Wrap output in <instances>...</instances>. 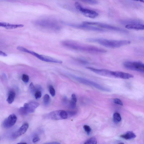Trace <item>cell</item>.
<instances>
[{
	"label": "cell",
	"instance_id": "1",
	"mask_svg": "<svg viewBox=\"0 0 144 144\" xmlns=\"http://www.w3.org/2000/svg\"><path fill=\"white\" fill-rule=\"evenodd\" d=\"M64 47L71 49L92 53H103L107 52L105 49L94 46L79 43L75 41L65 40L61 42Z\"/></svg>",
	"mask_w": 144,
	"mask_h": 144
},
{
	"label": "cell",
	"instance_id": "2",
	"mask_svg": "<svg viewBox=\"0 0 144 144\" xmlns=\"http://www.w3.org/2000/svg\"><path fill=\"white\" fill-rule=\"evenodd\" d=\"M35 25L39 28L49 31H59L61 27L57 21L52 18H47L37 20Z\"/></svg>",
	"mask_w": 144,
	"mask_h": 144
},
{
	"label": "cell",
	"instance_id": "3",
	"mask_svg": "<svg viewBox=\"0 0 144 144\" xmlns=\"http://www.w3.org/2000/svg\"><path fill=\"white\" fill-rule=\"evenodd\" d=\"M87 40L89 42L97 43L103 46L111 48H116L128 45L131 42L128 40H116L98 38L88 39Z\"/></svg>",
	"mask_w": 144,
	"mask_h": 144
},
{
	"label": "cell",
	"instance_id": "4",
	"mask_svg": "<svg viewBox=\"0 0 144 144\" xmlns=\"http://www.w3.org/2000/svg\"><path fill=\"white\" fill-rule=\"evenodd\" d=\"M69 76L72 78L82 84L90 86L96 88L98 89L104 91L109 92L111 91L110 89L102 86L95 82L88 80L86 78L77 76L72 74L69 75Z\"/></svg>",
	"mask_w": 144,
	"mask_h": 144
},
{
	"label": "cell",
	"instance_id": "5",
	"mask_svg": "<svg viewBox=\"0 0 144 144\" xmlns=\"http://www.w3.org/2000/svg\"><path fill=\"white\" fill-rule=\"evenodd\" d=\"M83 23L86 25L96 27L102 29H104L123 33L128 32V31L125 29L119 28V27H117L112 26L103 23L98 22H83Z\"/></svg>",
	"mask_w": 144,
	"mask_h": 144
},
{
	"label": "cell",
	"instance_id": "6",
	"mask_svg": "<svg viewBox=\"0 0 144 144\" xmlns=\"http://www.w3.org/2000/svg\"><path fill=\"white\" fill-rule=\"evenodd\" d=\"M75 8L80 11L82 14L87 17L94 18L99 16L98 13L94 10L86 8L83 7L80 3L75 2Z\"/></svg>",
	"mask_w": 144,
	"mask_h": 144
},
{
	"label": "cell",
	"instance_id": "7",
	"mask_svg": "<svg viewBox=\"0 0 144 144\" xmlns=\"http://www.w3.org/2000/svg\"><path fill=\"white\" fill-rule=\"evenodd\" d=\"M62 23L68 26L79 29H84L91 31L103 32L105 31L103 29L94 26L84 24H77L69 23L62 22Z\"/></svg>",
	"mask_w": 144,
	"mask_h": 144
},
{
	"label": "cell",
	"instance_id": "8",
	"mask_svg": "<svg viewBox=\"0 0 144 144\" xmlns=\"http://www.w3.org/2000/svg\"><path fill=\"white\" fill-rule=\"evenodd\" d=\"M123 65L127 69L144 73V63L140 62L126 61Z\"/></svg>",
	"mask_w": 144,
	"mask_h": 144
},
{
	"label": "cell",
	"instance_id": "9",
	"mask_svg": "<svg viewBox=\"0 0 144 144\" xmlns=\"http://www.w3.org/2000/svg\"><path fill=\"white\" fill-rule=\"evenodd\" d=\"M46 116L48 119L57 121L66 119L68 116L67 112L64 110H59L51 112L48 114Z\"/></svg>",
	"mask_w": 144,
	"mask_h": 144
},
{
	"label": "cell",
	"instance_id": "10",
	"mask_svg": "<svg viewBox=\"0 0 144 144\" xmlns=\"http://www.w3.org/2000/svg\"><path fill=\"white\" fill-rule=\"evenodd\" d=\"M17 120L16 116L15 114L10 115L5 119L3 123V126L5 128L11 127L15 124Z\"/></svg>",
	"mask_w": 144,
	"mask_h": 144
},
{
	"label": "cell",
	"instance_id": "11",
	"mask_svg": "<svg viewBox=\"0 0 144 144\" xmlns=\"http://www.w3.org/2000/svg\"><path fill=\"white\" fill-rule=\"evenodd\" d=\"M29 127V125L27 123L23 124L16 131L13 133L11 135V138L15 139L19 138L25 133Z\"/></svg>",
	"mask_w": 144,
	"mask_h": 144
},
{
	"label": "cell",
	"instance_id": "12",
	"mask_svg": "<svg viewBox=\"0 0 144 144\" xmlns=\"http://www.w3.org/2000/svg\"><path fill=\"white\" fill-rule=\"evenodd\" d=\"M40 104L37 102L34 101L30 102L28 103H25L23 107L26 110L28 114L35 112L36 109L38 107Z\"/></svg>",
	"mask_w": 144,
	"mask_h": 144
},
{
	"label": "cell",
	"instance_id": "13",
	"mask_svg": "<svg viewBox=\"0 0 144 144\" xmlns=\"http://www.w3.org/2000/svg\"><path fill=\"white\" fill-rule=\"evenodd\" d=\"M86 68L99 75L106 77H112V71L104 69H97L91 67H87Z\"/></svg>",
	"mask_w": 144,
	"mask_h": 144
},
{
	"label": "cell",
	"instance_id": "14",
	"mask_svg": "<svg viewBox=\"0 0 144 144\" xmlns=\"http://www.w3.org/2000/svg\"><path fill=\"white\" fill-rule=\"evenodd\" d=\"M112 77L123 79H128L134 77L133 75L131 74L120 71H112Z\"/></svg>",
	"mask_w": 144,
	"mask_h": 144
},
{
	"label": "cell",
	"instance_id": "15",
	"mask_svg": "<svg viewBox=\"0 0 144 144\" xmlns=\"http://www.w3.org/2000/svg\"><path fill=\"white\" fill-rule=\"evenodd\" d=\"M36 57L41 60L46 62L59 64H61L62 63V61H61L55 59V58L40 55L39 54L37 55Z\"/></svg>",
	"mask_w": 144,
	"mask_h": 144
},
{
	"label": "cell",
	"instance_id": "16",
	"mask_svg": "<svg viewBox=\"0 0 144 144\" xmlns=\"http://www.w3.org/2000/svg\"><path fill=\"white\" fill-rule=\"evenodd\" d=\"M126 28L130 29L144 30V24L138 21L135 23L129 24L125 26Z\"/></svg>",
	"mask_w": 144,
	"mask_h": 144
},
{
	"label": "cell",
	"instance_id": "17",
	"mask_svg": "<svg viewBox=\"0 0 144 144\" xmlns=\"http://www.w3.org/2000/svg\"><path fill=\"white\" fill-rule=\"evenodd\" d=\"M0 26L6 29H10L21 28L24 27V25L23 24H14L2 22L0 23Z\"/></svg>",
	"mask_w": 144,
	"mask_h": 144
},
{
	"label": "cell",
	"instance_id": "18",
	"mask_svg": "<svg viewBox=\"0 0 144 144\" xmlns=\"http://www.w3.org/2000/svg\"><path fill=\"white\" fill-rule=\"evenodd\" d=\"M136 136L135 134L132 132H127L125 134L121 135L122 138L126 140H130L135 138Z\"/></svg>",
	"mask_w": 144,
	"mask_h": 144
},
{
	"label": "cell",
	"instance_id": "19",
	"mask_svg": "<svg viewBox=\"0 0 144 144\" xmlns=\"http://www.w3.org/2000/svg\"><path fill=\"white\" fill-rule=\"evenodd\" d=\"M15 96V92L13 91H9L8 97L6 101L9 104H11L14 101Z\"/></svg>",
	"mask_w": 144,
	"mask_h": 144
},
{
	"label": "cell",
	"instance_id": "20",
	"mask_svg": "<svg viewBox=\"0 0 144 144\" xmlns=\"http://www.w3.org/2000/svg\"><path fill=\"white\" fill-rule=\"evenodd\" d=\"M113 118L114 122L116 123H118L120 122L122 119L121 115L118 113H114L113 115Z\"/></svg>",
	"mask_w": 144,
	"mask_h": 144
},
{
	"label": "cell",
	"instance_id": "21",
	"mask_svg": "<svg viewBox=\"0 0 144 144\" xmlns=\"http://www.w3.org/2000/svg\"><path fill=\"white\" fill-rule=\"evenodd\" d=\"M97 140L95 138H92L88 140L84 144H97Z\"/></svg>",
	"mask_w": 144,
	"mask_h": 144
},
{
	"label": "cell",
	"instance_id": "22",
	"mask_svg": "<svg viewBox=\"0 0 144 144\" xmlns=\"http://www.w3.org/2000/svg\"><path fill=\"white\" fill-rule=\"evenodd\" d=\"M50 100V96L48 94H46L44 96L43 102L44 104L47 105L49 103Z\"/></svg>",
	"mask_w": 144,
	"mask_h": 144
},
{
	"label": "cell",
	"instance_id": "23",
	"mask_svg": "<svg viewBox=\"0 0 144 144\" xmlns=\"http://www.w3.org/2000/svg\"><path fill=\"white\" fill-rule=\"evenodd\" d=\"M85 3L90 5L97 4L98 3V2L97 1H94V0H85L83 1Z\"/></svg>",
	"mask_w": 144,
	"mask_h": 144
},
{
	"label": "cell",
	"instance_id": "24",
	"mask_svg": "<svg viewBox=\"0 0 144 144\" xmlns=\"http://www.w3.org/2000/svg\"><path fill=\"white\" fill-rule=\"evenodd\" d=\"M35 95L36 99H40L42 96V92L39 90H37L35 92Z\"/></svg>",
	"mask_w": 144,
	"mask_h": 144
},
{
	"label": "cell",
	"instance_id": "25",
	"mask_svg": "<svg viewBox=\"0 0 144 144\" xmlns=\"http://www.w3.org/2000/svg\"><path fill=\"white\" fill-rule=\"evenodd\" d=\"M49 90L50 94L53 97H54L55 95L56 91L55 89L52 86L50 85L49 87Z\"/></svg>",
	"mask_w": 144,
	"mask_h": 144
},
{
	"label": "cell",
	"instance_id": "26",
	"mask_svg": "<svg viewBox=\"0 0 144 144\" xmlns=\"http://www.w3.org/2000/svg\"><path fill=\"white\" fill-rule=\"evenodd\" d=\"M29 77L28 75L23 74L22 77V80L25 83H28L29 81Z\"/></svg>",
	"mask_w": 144,
	"mask_h": 144
},
{
	"label": "cell",
	"instance_id": "27",
	"mask_svg": "<svg viewBox=\"0 0 144 144\" xmlns=\"http://www.w3.org/2000/svg\"><path fill=\"white\" fill-rule=\"evenodd\" d=\"M83 128L87 134L89 135L91 131V129L90 127L87 125H84L83 126Z\"/></svg>",
	"mask_w": 144,
	"mask_h": 144
},
{
	"label": "cell",
	"instance_id": "28",
	"mask_svg": "<svg viewBox=\"0 0 144 144\" xmlns=\"http://www.w3.org/2000/svg\"><path fill=\"white\" fill-rule=\"evenodd\" d=\"M113 101L114 103L119 105L123 106V104L122 101L118 98H115L114 99Z\"/></svg>",
	"mask_w": 144,
	"mask_h": 144
},
{
	"label": "cell",
	"instance_id": "29",
	"mask_svg": "<svg viewBox=\"0 0 144 144\" xmlns=\"http://www.w3.org/2000/svg\"><path fill=\"white\" fill-rule=\"evenodd\" d=\"M76 103L74 101L71 100L70 103V107L72 109H74L76 107Z\"/></svg>",
	"mask_w": 144,
	"mask_h": 144
},
{
	"label": "cell",
	"instance_id": "30",
	"mask_svg": "<svg viewBox=\"0 0 144 144\" xmlns=\"http://www.w3.org/2000/svg\"><path fill=\"white\" fill-rule=\"evenodd\" d=\"M40 139L38 136L37 135L35 136L33 138L32 140V142L34 143H36L40 141Z\"/></svg>",
	"mask_w": 144,
	"mask_h": 144
},
{
	"label": "cell",
	"instance_id": "31",
	"mask_svg": "<svg viewBox=\"0 0 144 144\" xmlns=\"http://www.w3.org/2000/svg\"><path fill=\"white\" fill-rule=\"evenodd\" d=\"M68 116H72L75 115L77 112L75 111H70L67 112Z\"/></svg>",
	"mask_w": 144,
	"mask_h": 144
},
{
	"label": "cell",
	"instance_id": "32",
	"mask_svg": "<svg viewBox=\"0 0 144 144\" xmlns=\"http://www.w3.org/2000/svg\"><path fill=\"white\" fill-rule=\"evenodd\" d=\"M71 100L76 102L77 99L76 95L74 94H73L71 95Z\"/></svg>",
	"mask_w": 144,
	"mask_h": 144
},
{
	"label": "cell",
	"instance_id": "33",
	"mask_svg": "<svg viewBox=\"0 0 144 144\" xmlns=\"http://www.w3.org/2000/svg\"><path fill=\"white\" fill-rule=\"evenodd\" d=\"M29 87L30 89L32 91H35V88L32 83H30Z\"/></svg>",
	"mask_w": 144,
	"mask_h": 144
},
{
	"label": "cell",
	"instance_id": "34",
	"mask_svg": "<svg viewBox=\"0 0 144 144\" xmlns=\"http://www.w3.org/2000/svg\"><path fill=\"white\" fill-rule=\"evenodd\" d=\"M0 55H1V56L4 57H6L8 56L7 54L1 50L0 51Z\"/></svg>",
	"mask_w": 144,
	"mask_h": 144
},
{
	"label": "cell",
	"instance_id": "35",
	"mask_svg": "<svg viewBox=\"0 0 144 144\" xmlns=\"http://www.w3.org/2000/svg\"><path fill=\"white\" fill-rule=\"evenodd\" d=\"M44 144H61L59 142H50L49 143H45Z\"/></svg>",
	"mask_w": 144,
	"mask_h": 144
},
{
	"label": "cell",
	"instance_id": "36",
	"mask_svg": "<svg viewBox=\"0 0 144 144\" xmlns=\"http://www.w3.org/2000/svg\"><path fill=\"white\" fill-rule=\"evenodd\" d=\"M16 144H27L26 142H21Z\"/></svg>",
	"mask_w": 144,
	"mask_h": 144
},
{
	"label": "cell",
	"instance_id": "37",
	"mask_svg": "<svg viewBox=\"0 0 144 144\" xmlns=\"http://www.w3.org/2000/svg\"><path fill=\"white\" fill-rule=\"evenodd\" d=\"M140 39L144 41V37H141L140 38Z\"/></svg>",
	"mask_w": 144,
	"mask_h": 144
},
{
	"label": "cell",
	"instance_id": "38",
	"mask_svg": "<svg viewBox=\"0 0 144 144\" xmlns=\"http://www.w3.org/2000/svg\"><path fill=\"white\" fill-rule=\"evenodd\" d=\"M118 144H125V143H124L123 142H120L118 143Z\"/></svg>",
	"mask_w": 144,
	"mask_h": 144
}]
</instances>
